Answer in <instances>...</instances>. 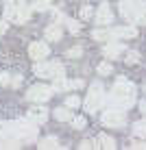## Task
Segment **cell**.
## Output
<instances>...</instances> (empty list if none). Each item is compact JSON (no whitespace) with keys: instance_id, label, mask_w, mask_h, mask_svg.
Segmentation results:
<instances>
[{"instance_id":"6da1fadb","label":"cell","mask_w":146,"mask_h":150,"mask_svg":"<svg viewBox=\"0 0 146 150\" xmlns=\"http://www.w3.org/2000/svg\"><path fill=\"white\" fill-rule=\"evenodd\" d=\"M109 107H118V109H129L135 102V85L129 83L127 79H118L116 85L111 87V94L105 98Z\"/></svg>"},{"instance_id":"7a4b0ae2","label":"cell","mask_w":146,"mask_h":150,"mask_svg":"<svg viewBox=\"0 0 146 150\" xmlns=\"http://www.w3.org/2000/svg\"><path fill=\"white\" fill-rule=\"evenodd\" d=\"M31 9L33 7H28L24 0H7L4 2V18L15 24H24L31 18Z\"/></svg>"},{"instance_id":"3957f363","label":"cell","mask_w":146,"mask_h":150,"mask_svg":"<svg viewBox=\"0 0 146 150\" xmlns=\"http://www.w3.org/2000/svg\"><path fill=\"white\" fill-rule=\"evenodd\" d=\"M144 11H146V7H144L142 0H122V2H120V15L131 24L142 22Z\"/></svg>"},{"instance_id":"277c9868","label":"cell","mask_w":146,"mask_h":150,"mask_svg":"<svg viewBox=\"0 0 146 150\" xmlns=\"http://www.w3.org/2000/svg\"><path fill=\"white\" fill-rule=\"evenodd\" d=\"M105 98L107 96H105L103 85H100V83H92L90 94H87V98H85V111L87 113H96L103 105H105Z\"/></svg>"},{"instance_id":"5b68a950","label":"cell","mask_w":146,"mask_h":150,"mask_svg":"<svg viewBox=\"0 0 146 150\" xmlns=\"http://www.w3.org/2000/svg\"><path fill=\"white\" fill-rule=\"evenodd\" d=\"M33 72L39 79H57V76H66V68L59 61H46V63H35Z\"/></svg>"},{"instance_id":"8992f818","label":"cell","mask_w":146,"mask_h":150,"mask_svg":"<svg viewBox=\"0 0 146 150\" xmlns=\"http://www.w3.org/2000/svg\"><path fill=\"white\" fill-rule=\"evenodd\" d=\"M53 87H48V85H33V87H28V91H26V100L31 102H46V100H50V96H53Z\"/></svg>"},{"instance_id":"52a82bcc","label":"cell","mask_w":146,"mask_h":150,"mask_svg":"<svg viewBox=\"0 0 146 150\" xmlns=\"http://www.w3.org/2000/svg\"><path fill=\"white\" fill-rule=\"evenodd\" d=\"M127 122V115H124V109H118V107H109V111L103 113V124L105 126H122Z\"/></svg>"},{"instance_id":"ba28073f","label":"cell","mask_w":146,"mask_h":150,"mask_svg":"<svg viewBox=\"0 0 146 150\" xmlns=\"http://www.w3.org/2000/svg\"><path fill=\"white\" fill-rule=\"evenodd\" d=\"M28 54H31V59H35V61H44L46 57L50 54V48L44 41H33V44L28 46Z\"/></svg>"},{"instance_id":"9c48e42d","label":"cell","mask_w":146,"mask_h":150,"mask_svg":"<svg viewBox=\"0 0 146 150\" xmlns=\"http://www.w3.org/2000/svg\"><path fill=\"white\" fill-rule=\"evenodd\" d=\"M111 22H113V11H111V7H109L107 2H103L100 7H98V11H96V24L107 26V24H111Z\"/></svg>"},{"instance_id":"30bf717a","label":"cell","mask_w":146,"mask_h":150,"mask_svg":"<svg viewBox=\"0 0 146 150\" xmlns=\"http://www.w3.org/2000/svg\"><path fill=\"white\" fill-rule=\"evenodd\" d=\"M26 117L31 122H35V124H44L46 120H48V111H46L44 107H33V109H28Z\"/></svg>"},{"instance_id":"8fae6325","label":"cell","mask_w":146,"mask_h":150,"mask_svg":"<svg viewBox=\"0 0 146 150\" xmlns=\"http://www.w3.org/2000/svg\"><path fill=\"white\" fill-rule=\"evenodd\" d=\"M109 35H111V39H116V37H135L137 35V28L135 26H120V28H111L109 30Z\"/></svg>"},{"instance_id":"7c38bea8","label":"cell","mask_w":146,"mask_h":150,"mask_svg":"<svg viewBox=\"0 0 146 150\" xmlns=\"http://www.w3.org/2000/svg\"><path fill=\"white\" fill-rule=\"evenodd\" d=\"M120 52H124V44H116V41H109V44L103 48V54L107 57V59H113L116 54H120Z\"/></svg>"},{"instance_id":"4fadbf2b","label":"cell","mask_w":146,"mask_h":150,"mask_svg":"<svg viewBox=\"0 0 146 150\" xmlns=\"http://www.w3.org/2000/svg\"><path fill=\"white\" fill-rule=\"evenodd\" d=\"M61 35H63V30H61L59 24H50L48 28H46V41H59L61 39Z\"/></svg>"},{"instance_id":"5bb4252c","label":"cell","mask_w":146,"mask_h":150,"mask_svg":"<svg viewBox=\"0 0 146 150\" xmlns=\"http://www.w3.org/2000/svg\"><path fill=\"white\" fill-rule=\"evenodd\" d=\"M53 89L55 91H68V89H72V81H66V76H57Z\"/></svg>"},{"instance_id":"9a60e30c","label":"cell","mask_w":146,"mask_h":150,"mask_svg":"<svg viewBox=\"0 0 146 150\" xmlns=\"http://www.w3.org/2000/svg\"><path fill=\"white\" fill-rule=\"evenodd\" d=\"M55 117H57L59 122H70V120H72L70 107H59V109H55Z\"/></svg>"},{"instance_id":"2e32d148","label":"cell","mask_w":146,"mask_h":150,"mask_svg":"<svg viewBox=\"0 0 146 150\" xmlns=\"http://www.w3.org/2000/svg\"><path fill=\"white\" fill-rule=\"evenodd\" d=\"M39 148L41 150H53V148H61V146H59V139L57 137H46V139L39 142Z\"/></svg>"},{"instance_id":"e0dca14e","label":"cell","mask_w":146,"mask_h":150,"mask_svg":"<svg viewBox=\"0 0 146 150\" xmlns=\"http://www.w3.org/2000/svg\"><path fill=\"white\" fill-rule=\"evenodd\" d=\"M96 144H98L100 148H107V150L116 148V142H113L109 135H98V137H96Z\"/></svg>"},{"instance_id":"ac0fdd59","label":"cell","mask_w":146,"mask_h":150,"mask_svg":"<svg viewBox=\"0 0 146 150\" xmlns=\"http://www.w3.org/2000/svg\"><path fill=\"white\" fill-rule=\"evenodd\" d=\"M133 135H135V137L146 139V120H144V122H135V124H133Z\"/></svg>"},{"instance_id":"d6986e66","label":"cell","mask_w":146,"mask_h":150,"mask_svg":"<svg viewBox=\"0 0 146 150\" xmlns=\"http://www.w3.org/2000/svg\"><path fill=\"white\" fill-rule=\"evenodd\" d=\"M50 4H53V0H33L35 11H46V9H50Z\"/></svg>"},{"instance_id":"ffe728a7","label":"cell","mask_w":146,"mask_h":150,"mask_svg":"<svg viewBox=\"0 0 146 150\" xmlns=\"http://www.w3.org/2000/svg\"><path fill=\"white\" fill-rule=\"evenodd\" d=\"M92 37H94V39H98V41H107V39H111V35H109V30L96 28V30L92 33Z\"/></svg>"},{"instance_id":"44dd1931","label":"cell","mask_w":146,"mask_h":150,"mask_svg":"<svg viewBox=\"0 0 146 150\" xmlns=\"http://www.w3.org/2000/svg\"><path fill=\"white\" fill-rule=\"evenodd\" d=\"M66 24H68V30H70V33H79V30H81V24L76 22V20L66 18Z\"/></svg>"},{"instance_id":"7402d4cb","label":"cell","mask_w":146,"mask_h":150,"mask_svg":"<svg viewBox=\"0 0 146 150\" xmlns=\"http://www.w3.org/2000/svg\"><path fill=\"white\" fill-rule=\"evenodd\" d=\"M111 63H107V61H105V63H100V65H98V74H100V76H107V74H111Z\"/></svg>"},{"instance_id":"603a6c76","label":"cell","mask_w":146,"mask_h":150,"mask_svg":"<svg viewBox=\"0 0 146 150\" xmlns=\"http://www.w3.org/2000/svg\"><path fill=\"white\" fill-rule=\"evenodd\" d=\"M79 105H81V100H79L76 96H68V98H66V107H70V109H76Z\"/></svg>"},{"instance_id":"cb8c5ba5","label":"cell","mask_w":146,"mask_h":150,"mask_svg":"<svg viewBox=\"0 0 146 150\" xmlns=\"http://www.w3.org/2000/svg\"><path fill=\"white\" fill-rule=\"evenodd\" d=\"M70 122H72V126L79 128V131H81V128H85V124H87V122H85V117H72Z\"/></svg>"},{"instance_id":"d4e9b609","label":"cell","mask_w":146,"mask_h":150,"mask_svg":"<svg viewBox=\"0 0 146 150\" xmlns=\"http://www.w3.org/2000/svg\"><path fill=\"white\" fill-rule=\"evenodd\" d=\"M11 79L13 76L9 74V72H2V74H0V85H11Z\"/></svg>"},{"instance_id":"484cf974","label":"cell","mask_w":146,"mask_h":150,"mask_svg":"<svg viewBox=\"0 0 146 150\" xmlns=\"http://www.w3.org/2000/svg\"><path fill=\"white\" fill-rule=\"evenodd\" d=\"M92 15H94L92 7H83V9H81V18H83V20H90Z\"/></svg>"},{"instance_id":"4316f807","label":"cell","mask_w":146,"mask_h":150,"mask_svg":"<svg viewBox=\"0 0 146 150\" xmlns=\"http://www.w3.org/2000/svg\"><path fill=\"white\" fill-rule=\"evenodd\" d=\"M137 61H140V54H137V52H129V54H127V63H129V65L137 63Z\"/></svg>"},{"instance_id":"83f0119b","label":"cell","mask_w":146,"mask_h":150,"mask_svg":"<svg viewBox=\"0 0 146 150\" xmlns=\"http://www.w3.org/2000/svg\"><path fill=\"white\" fill-rule=\"evenodd\" d=\"M79 148H83V150H90V148H94V144L90 142V139H85V142H81V146Z\"/></svg>"},{"instance_id":"f1b7e54d","label":"cell","mask_w":146,"mask_h":150,"mask_svg":"<svg viewBox=\"0 0 146 150\" xmlns=\"http://www.w3.org/2000/svg\"><path fill=\"white\" fill-rule=\"evenodd\" d=\"M131 148H137V150H144L146 148V139H144V142H133V146Z\"/></svg>"},{"instance_id":"f546056e","label":"cell","mask_w":146,"mask_h":150,"mask_svg":"<svg viewBox=\"0 0 146 150\" xmlns=\"http://www.w3.org/2000/svg\"><path fill=\"white\" fill-rule=\"evenodd\" d=\"M20 83H22V76H13L11 79V87H20Z\"/></svg>"},{"instance_id":"4dcf8cb0","label":"cell","mask_w":146,"mask_h":150,"mask_svg":"<svg viewBox=\"0 0 146 150\" xmlns=\"http://www.w3.org/2000/svg\"><path fill=\"white\" fill-rule=\"evenodd\" d=\"M81 87H83V81H81V79L72 81V89H81Z\"/></svg>"},{"instance_id":"1f68e13d","label":"cell","mask_w":146,"mask_h":150,"mask_svg":"<svg viewBox=\"0 0 146 150\" xmlns=\"http://www.w3.org/2000/svg\"><path fill=\"white\" fill-rule=\"evenodd\" d=\"M81 54V48H72V50H68V57H79Z\"/></svg>"},{"instance_id":"d6a6232c","label":"cell","mask_w":146,"mask_h":150,"mask_svg":"<svg viewBox=\"0 0 146 150\" xmlns=\"http://www.w3.org/2000/svg\"><path fill=\"white\" fill-rule=\"evenodd\" d=\"M4 30H7V22H4V20H0V35H2Z\"/></svg>"},{"instance_id":"836d02e7","label":"cell","mask_w":146,"mask_h":150,"mask_svg":"<svg viewBox=\"0 0 146 150\" xmlns=\"http://www.w3.org/2000/svg\"><path fill=\"white\" fill-rule=\"evenodd\" d=\"M142 111L146 113V102H142Z\"/></svg>"},{"instance_id":"e575fe53","label":"cell","mask_w":146,"mask_h":150,"mask_svg":"<svg viewBox=\"0 0 146 150\" xmlns=\"http://www.w3.org/2000/svg\"><path fill=\"white\" fill-rule=\"evenodd\" d=\"M144 91H146V83H144Z\"/></svg>"}]
</instances>
